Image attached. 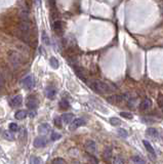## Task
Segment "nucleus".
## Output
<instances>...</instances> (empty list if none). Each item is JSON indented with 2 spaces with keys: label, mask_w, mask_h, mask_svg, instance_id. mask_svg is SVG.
Returning <instances> with one entry per match:
<instances>
[{
  "label": "nucleus",
  "mask_w": 163,
  "mask_h": 164,
  "mask_svg": "<svg viewBox=\"0 0 163 164\" xmlns=\"http://www.w3.org/2000/svg\"><path fill=\"white\" fill-rule=\"evenodd\" d=\"M72 164H81L79 161H77V160H73L72 161Z\"/></svg>",
  "instance_id": "c9c22d12"
},
{
  "label": "nucleus",
  "mask_w": 163,
  "mask_h": 164,
  "mask_svg": "<svg viewBox=\"0 0 163 164\" xmlns=\"http://www.w3.org/2000/svg\"><path fill=\"white\" fill-rule=\"evenodd\" d=\"M112 154H113V150H112L111 147H106L104 150V153H103V156H104V159L109 161L111 158H112Z\"/></svg>",
  "instance_id": "dca6fc26"
},
{
  "label": "nucleus",
  "mask_w": 163,
  "mask_h": 164,
  "mask_svg": "<svg viewBox=\"0 0 163 164\" xmlns=\"http://www.w3.org/2000/svg\"><path fill=\"white\" fill-rule=\"evenodd\" d=\"M69 106H70V104H69V102L67 101V99H62V101L60 102V108L61 109H63V110H67V109L69 108Z\"/></svg>",
  "instance_id": "b1692460"
},
{
  "label": "nucleus",
  "mask_w": 163,
  "mask_h": 164,
  "mask_svg": "<svg viewBox=\"0 0 163 164\" xmlns=\"http://www.w3.org/2000/svg\"><path fill=\"white\" fill-rule=\"evenodd\" d=\"M113 164H125V160L121 156H115L113 158Z\"/></svg>",
  "instance_id": "5701e85b"
},
{
  "label": "nucleus",
  "mask_w": 163,
  "mask_h": 164,
  "mask_svg": "<svg viewBox=\"0 0 163 164\" xmlns=\"http://www.w3.org/2000/svg\"><path fill=\"white\" fill-rule=\"evenodd\" d=\"M161 11H162V14H163V5H162V7H161Z\"/></svg>",
  "instance_id": "e433bc0d"
},
{
  "label": "nucleus",
  "mask_w": 163,
  "mask_h": 164,
  "mask_svg": "<svg viewBox=\"0 0 163 164\" xmlns=\"http://www.w3.org/2000/svg\"><path fill=\"white\" fill-rule=\"evenodd\" d=\"M3 139L8 141H12L15 140V137L14 132H11L10 130H4V132H3Z\"/></svg>",
  "instance_id": "f3484780"
},
{
  "label": "nucleus",
  "mask_w": 163,
  "mask_h": 164,
  "mask_svg": "<svg viewBox=\"0 0 163 164\" xmlns=\"http://www.w3.org/2000/svg\"><path fill=\"white\" fill-rule=\"evenodd\" d=\"M42 161H41L40 158H38V157H35V156H32L30 158V164H41Z\"/></svg>",
  "instance_id": "393cba45"
},
{
  "label": "nucleus",
  "mask_w": 163,
  "mask_h": 164,
  "mask_svg": "<svg viewBox=\"0 0 163 164\" xmlns=\"http://www.w3.org/2000/svg\"><path fill=\"white\" fill-rule=\"evenodd\" d=\"M52 29L54 30V32H56L57 34L62 33L63 29H64V23L62 21H54L52 24Z\"/></svg>",
  "instance_id": "9b49d317"
},
{
  "label": "nucleus",
  "mask_w": 163,
  "mask_h": 164,
  "mask_svg": "<svg viewBox=\"0 0 163 164\" xmlns=\"http://www.w3.org/2000/svg\"><path fill=\"white\" fill-rule=\"evenodd\" d=\"M0 133H1V128H0Z\"/></svg>",
  "instance_id": "58836bf2"
},
{
  "label": "nucleus",
  "mask_w": 163,
  "mask_h": 164,
  "mask_svg": "<svg viewBox=\"0 0 163 164\" xmlns=\"http://www.w3.org/2000/svg\"><path fill=\"white\" fill-rule=\"evenodd\" d=\"M120 116L123 117V118H126V119H132L133 116L132 113H129V112H120Z\"/></svg>",
  "instance_id": "7c9ffc66"
},
{
  "label": "nucleus",
  "mask_w": 163,
  "mask_h": 164,
  "mask_svg": "<svg viewBox=\"0 0 163 164\" xmlns=\"http://www.w3.org/2000/svg\"><path fill=\"white\" fill-rule=\"evenodd\" d=\"M89 86L94 91L100 92V94H110V92H113L114 90H116L115 86L112 85L111 83L101 81V80H94V81L89 83Z\"/></svg>",
  "instance_id": "f257e3e1"
},
{
  "label": "nucleus",
  "mask_w": 163,
  "mask_h": 164,
  "mask_svg": "<svg viewBox=\"0 0 163 164\" xmlns=\"http://www.w3.org/2000/svg\"><path fill=\"white\" fill-rule=\"evenodd\" d=\"M38 105H39V102H38V99H36V96H35V95H29L27 98L26 106H27L28 109L34 111L35 109L38 107Z\"/></svg>",
  "instance_id": "7ed1b4c3"
},
{
  "label": "nucleus",
  "mask_w": 163,
  "mask_h": 164,
  "mask_svg": "<svg viewBox=\"0 0 163 164\" xmlns=\"http://www.w3.org/2000/svg\"><path fill=\"white\" fill-rule=\"evenodd\" d=\"M143 143H144V146H145V148H146V150L148 151L151 155H155V150H154V148L152 147V145L150 144L148 141H144Z\"/></svg>",
  "instance_id": "aec40b11"
},
{
  "label": "nucleus",
  "mask_w": 163,
  "mask_h": 164,
  "mask_svg": "<svg viewBox=\"0 0 163 164\" xmlns=\"http://www.w3.org/2000/svg\"><path fill=\"white\" fill-rule=\"evenodd\" d=\"M8 127H9V130H10L11 132H15V131L19 130V126H18L17 123H10Z\"/></svg>",
  "instance_id": "2f4dec72"
},
{
  "label": "nucleus",
  "mask_w": 163,
  "mask_h": 164,
  "mask_svg": "<svg viewBox=\"0 0 163 164\" xmlns=\"http://www.w3.org/2000/svg\"><path fill=\"white\" fill-rule=\"evenodd\" d=\"M49 64H50V66L52 67L53 69H57L60 67V63H59V61H57L56 57H50V60H49Z\"/></svg>",
  "instance_id": "4be33fe9"
},
{
  "label": "nucleus",
  "mask_w": 163,
  "mask_h": 164,
  "mask_svg": "<svg viewBox=\"0 0 163 164\" xmlns=\"http://www.w3.org/2000/svg\"><path fill=\"white\" fill-rule=\"evenodd\" d=\"M110 123L112 125H114V126H118V125L121 124V120H120V119H118V118L113 117V118L110 119Z\"/></svg>",
  "instance_id": "a878e982"
},
{
  "label": "nucleus",
  "mask_w": 163,
  "mask_h": 164,
  "mask_svg": "<svg viewBox=\"0 0 163 164\" xmlns=\"http://www.w3.org/2000/svg\"><path fill=\"white\" fill-rule=\"evenodd\" d=\"M74 70L76 74L79 76V78H81L83 80H86V75H87V72H86V70L84 68H82L81 66H74Z\"/></svg>",
  "instance_id": "9d476101"
},
{
  "label": "nucleus",
  "mask_w": 163,
  "mask_h": 164,
  "mask_svg": "<svg viewBox=\"0 0 163 164\" xmlns=\"http://www.w3.org/2000/svg\"><path fill=\"white\" fill-rule=\"evenodd\" d=\"M42 40H43V42L46 44V45H49V44H50L49 37H48V35L45 33V32H42Z\"/></svg>",
  "instance_id": "cd10ccee"
},
{
  "label": "nucleus",
  "mask_w": 163,
  "mask_h": 164,
  "mask_svg": "<svg viewBox=\"0 0 163 164\" xmlns=\"http://www.w3.org/2000/svg\"><path fill=\"white\" fill-rule=\"evenodd\" d=\"M84 124H85V121L83 120L82 118H76L70 123L69 128H70V130H75V129H77V128L83 126Z\"/></svg>",
  "instance_id": "423d86ee"
},
{
  "label": "nucleus",
  "mask_w": 163,
  "mask_h": 164,
  "mask_svg": "<svg viewBox=\"0 0 163 164\" xmlns=\"http://www.w3.org/2000/svg\"><path fill=\"white\" fill-rule=\"evenodd\" d=\"M85 159L87 160L88 164H98V160L95 156L90 155V154H86Z\"/></svg>",
  "instance_id": "6ab92c4d"
},
{
  "label": "nucleus",
  "mask_w": 163,
  "mask_h": 164,
  "mask_svg": "<svg viewBox=\"0 0 163 164\" xmlns=\"http://www.w3.org/2000/svg\"><path fill=\"white\" fill-rule=\"evenodd\" d=\"M53 123H54V125H56V127H59V128H61L62 127V119H61V117H56L53 119Z\"/></svg>",
  "instance_id": "c756f323"
},
{
  "label": "nucleus",
  "mask_w": 163,
  "mask_h": 164,
  "mask_svg": "<svg viewBox=\"0 0 163 164\" xmlns=\"http://www.w3.org/2000/svg\"><path fill=\"white\" fill-rule=\"evenodd\" d=\"M61 137H62V136H61L60 133H57L56 131H52V136H50V139H52V141H57V140H60Z\"/></svg>",
  "instance_id": "c85d7f7f"
},
{
  "label": "nucleus",
  "mask_w": 163,
  "mask_h": 164,
  "mask_svg": "<svg viewBox=\"0 0 163 164\" xmlns=\"http://www.w3.org/2000/svg\"><path fill=\"white\" fill-rule=\"evenodd\" d=\"M4 85H5V78L3 77L2 74L0 73V91L4 88Z\"/></svg>",
  "instance_id": "72a5a7b5"
},
{
  "label": "nucleus",
  "mask_w": 163,
  "mask_h": 164,
  "mask_svg": "<svg viewBox=\"0 0 163 164\" xmlns=\"http://www.w3.org/2000/svg\"><path fill=\"white\" fill-rule=\"evenodd\" d=\"M27 116H28V113L26 110H19L15 115V119H18V120H23V119H25Z\"/></svg>",
  "instance_id": "a211bd4d"
},
{
  "label": "nucleus",
  "mask_w": 163,
  "mask_h": 164,
  "mask_svg": "<svg viewBox=\"0 0 163 164\" xmlns=\"http://www.w3.org/2000/svg\"><path fill=\"white\" fill-rule=\"evenodd\" d=\"M21 85H22V87H24L25 89H27V90H31L35 86V80L31 75L27 76L21 81Z\"/></svg>",
  "instance_id": "f03ea898"
},
{
  "label": "nucleus",
  "mask_w": 163,
  "mask_h": 164,
  "mask_svg": "<svg viewBox=\"0 0 163 164\" xmlns=\"http://www.w3.org/2000/svg\"><path fill=\"white\" fill-rule=\"evenodd\" d=\"M162 99H163V95L160 94V95H159V99H158V104H159V106H160V107H163Z\"/></svg>",
  "instance_id": "f704fd0d"
},
{
  "label": "nucleus",
  "mask_w": 163,
  "mask_h": 164,
  "mask_svg": "<svg viewBox=\"0 0 163 164\" xmlns=\"http://www.w3.org/2000/svg\"><path fill=\"white\" fill-rule=\"evenodd\" d=\"M126 98L124 95H111L107 98V101L110 103V104H113V105H118V104H121L123 101H125Z\"/></svg>",
  "instance_id": "20e7f679"
},
{
  "label": "nucleus",
  "mask_w": 163,
  "mask_h": 164,
  "mask_svg": "<svg viewBox=\"0 0 163 164\" xmlns=\"http://www.w3.org/2000/svg\"><path fill=\"white\" fill-rule=\"evenodd\" d=\"M152 107V101L150 99H145L144 101L140 102V104L139 106L140 111H147Z\"/></svg>",
  "instance_id": "1a4fd4ad"
},
{
  "label": "nucleus",
  "mask_w": 163,
  "mask_h": 164,
  "mask_svg": "<svg viewBox=\"0 0 163 164\" xmlns=\"http://www.w3.org/2000/svg\"><path fill=\"white\" fill-rule=\"evenodd\" d=\"M11 105L12 107H20L22 105V103H23V96L21 95H15L14 98L11 99Z\"/></svg>",
  "instance_id": "ddd939ff"
},
{
  "label": "nucleus",
  "mask_w": 163,
  "mask_h": 164,
  "mask_svg": "<svg viewBox=\"0 0 163 164\" xmlns=\"http://www.w3.org/2000/svg\"><path fill=\"white\" fill-rule=\"evenodd\" d=\"M38 132H39L41 136H46L50 132V125L47 123H42L38 126Z\"/></svg>",
  "instance_id": "6e6552de"
},
{
  "label": "nucleus",
  "mask_w": 163,
  "mask_h": 164,
  "mask_svg": "<svg viewBox=\"0 0 163 164\" xmlns=\"http://www.w3.org/2000/svg\"><path fill=\"white\" fill-rule=\"evenodd\" d=\"M33 144L35 148H44L47 145V140L43 137H38L35 139Z\"/></svg>",
  "instance_id": "0eeeda50"
},
{
  "label": "nucleus",
  "mask_w": 163,
  "mask_h": 164,
  "mask_svg": "<svg viewBox=\"0 0 163 164\" xmlns=\"http://www.w3.org/2000/svg\"><path fill=\"white\" fill-rule=\"evenodd\" d=\"M56 88H54L53 86H48V87H46L45 95L49 99H53L54 96H56Z\"/></svg>",
  "instance_id": "2eb2a0df"
},
{
  "label": "nucleus",
  "mask_w": 163,
  "mask_h": 164,
  "mask_svg": "<svg viewBox=\"0 0 163 164\" xmlns=\"http://www.w3.org/2000/svg\"><path fill=\"white\" fill-rule=\"evenodd\" d=\"M146 134L150 137V139H153V140H156L159 136L157 129H156V128H153V127L148 128V129L146 130Z\"/></svg>",
  "instance_id": "f8f14e48"
},
{
  "label": "nucleus",
  "mask_w": 163,
  "mask_h": 164,
  "mask_svg": "<svg viewBox=\"0 0 163 164\" xmlns=\"http://www.w3.org/2000/svg\"><path fill=\"white\" fill-rule=\"evenodd\" d=\"M117 132H118V134H119L120 137H128V132H127L125 129H123V128H119V129L117 130Z\"/></svg>",
  "instance_id": "bb28decb"
},
{
  "label": "nucleus",
  "mask_w": 163,
  "mask_h": 164,
  "mask_svg": "<svg viewBox=\"0 0 163 164\" xmlns=\"http://www.w3.org/2000/svg\"><path fill=\"white\" fill-rule=\"evenodd\" d=\"M132 161L133 164H146V161L140 156H133L132 157Z\"/></svg>",
  "instance_id": "412c9836"
},
{
  "label": "nucleus",
  "mask_w": 163,
  "mask_h": 164,
  "mask_svg": "<svg viewBox=\"0 0 163 164\" xmlns=\"http://www.w3.org/2000/svg\"><path fill=\"white\" fill-rule=\"evenodd\" d=\"M162 141H163V132H162Z\"/></svg>",
  "instance_id": "4c0bfd02"
},
{
  "label": "nucleus",
  "mask_w": 163,
  "mask_h": 164,
  "mask_svg": "<svg viewBox=\"0 0 163 164\" xmlns=\"http://www.w3.org/2000/svg\"><path fill=\"white\" fill-rule=\"evenodd\" d=\"M52 164H67V163L65 161V159H63V158H54L52 160Z\"/></svg>",
  "instance_id": "473e14b6"
},
{
  "label": "nucleus",
  "mask_w": 163,
  "mask_h": 164,
  "mask_svg": "<svg viewBox=\"0 0 163 164\" xmlns=\"http://www.w3.org/2000/svg\"><path fill=\"white\" fill-rule=\"evenodd\" d=\"M61 119H62V122H64L65 124H70L74 120V115L71 113H66V114H63Z\"/></svg>",
  "instance_id": "4468645a"
},
{
  "label": "nucleus",
  "mask_w": 163,
  "mask_h": 164,
  "mask_svg": "<svg viewBox=\"0 0 163 164\" xmlns=\"http://www.w3.org/2000/svg\"><path fill=\"white\" fill-rule=\"evenodd\" d=\"M85 149L86 151L90 154H95L98 152V147H97V144L94 143V141H91V140H89V141H86V143H85Z\"/></svg>",
  "instance_id": "39448f33"
}]
</instances>
